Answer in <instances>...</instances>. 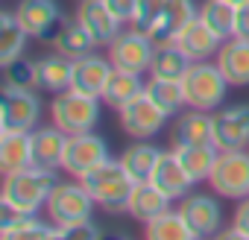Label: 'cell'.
<instances>
[{
	"mask_svg": "<svg viewBox=\"0 0 249 240\" xmlns=\"http://www.w3.org/2000/svg\"><path fill=\"white\" fill-rule=\"evenodd\" d=\"M56 185H59L56 170L36 167V164L3 173L0 208L6 214H38L41 208H47V199H50Z\"/></svg>",
	"mask_w": 249,
	"mask_h": 240,
	"instance_id": "1",
	"label": "cell"
},
{
	"mask_svg": "<svg viewBox=\"0 0 249 240\" xmlns=\"http://www.w3.org/2000/svg\"><path fill=\"white\" fill-rule=\"evenodd\" d=\"M79 182L88 188V193L94 196V202L100 208H106L108 214L126 211L132 188H135V179L126 173V167L120 164V158H106L91 173H85Z\"/></svg>",
	"mask_w": 249,
	"mask_h": 240,
	"instance_id": "2",
	"label": "cell"
},
{
	"mask_svg": "<svg viewBox=\"0 0 249 240\" xmlns=\"http://www.w3.org/2000/svg\"><path fill=\"white\" fill-rule=\"evenodd\" d=\"M50 120L68 135L91 132L100 120V97L82 94L76 88H68L62 94H53L50 103Z\"/></svg>",
	"mask_w": 249,
	"mask_h": 240,
	"instance_id": "3",
	"label": "cell"
},
{
	"mask_svg": "<svg viewBox=\"0 0 249 240\" xmlns=\"http://www.w3.org/2000/svg\"><path fill=\"white\" fill-rule=\"evenodd\" d=\"M182 85H185L188 105H191V108H202V111H214V108H220V103L226 100V91H229V79H226V73H223L220 65L211 62V59H205V62H194L191 70L185 73Z\"/></svg>",
	"mask_w": 249,
	"mask_h": 240,
	"instance_id": "4",
	"label": "cell"
},
{
	"mask_svg": "<svg viewBox=\"0 0 249 240\" xmlns=\"http://www.w3.org/2000/svg\"><path fill=\"white\" fill-rule=\"evenodd\" d=\"M41 120L36 88H3L0 97V132H33Z\"/></svg>",
	"mask_w": 249,
	"mask_h": 240,
	"instance_id": "5",
	"label": "cell"
},
{
	"mask_svg": "<svg viewBox=\"0 0 249 240\" xmlns=\"http://www.w3.org/2000/svg\"><path fill=\"white\" fill-rule=\"evenodd\" d=\"M208 185H211V190H217L226 199H246L249 196V153L246 150H220Z\"/></svg>",
	"mask_w": 249,
	"mask_h": 240,
	"instance_id": "6",
	"label": "cell"
},
{
	"mask_svg": "<svg viewBox=\"0 0 249 240\" xmlns=\"http://www.w3.org/2000/svg\"><path fill=\"white\" fill-rule=\"evenodd\" d=\"M94 196L88 193V188L76 179V182H59L47 199V217L56 225H71L79 220H88L94 214Z\"/></svg>",
	"mask_w": 249,
	"mask_h": 240,
	"instance_id": "7",
	"label": "cell"
},
{
	"mask_svg": "<svg viewBox=\"0 0 249 240\" xmlns=\"http://www.w3.org/2000/svg\"><path fill=\"white\" fill-rule=\"evenodd\" d=\"M117 114H120L123 132H126L129 138H135V141H150V138H156V135L164 129L167 117H170L164 108L156 105V100H153L147 91L138 94L132 103H126Z\"/></svg>",
	"mask_w": 249,
	"mask_h": 240,
	"instance_id": "8",
	"label": "cell"
},
{
	"mask_svg": "<svg viewBox=\"0 0 249 240\" xmlns=\"http://www.w3.org/2000/svg\"><path fill=\"white\" fill-rule=\"evenodd\" d=\"M106 50H108V59H111L114 68L150 73V65H153V56H156V41L147 33L132 27V30H123Z\"/></svg>",
	"mask_w": 249,
	"mask_h": 240,
	"instance_id": "9",
	"label": "cell"
},
{
	"mask_svg": "<svg viewBox=\"0 0 249 240\" xmlns=\"http://www.w3.org/2000/svg\"><path fill=\"white\" fill-rule=\"evenodd\" d=\"M108 155V144L91 132H79V135H68L65 144V158H62V170L71 173L73 179H82L85 173H91L97 164H103Z\"/></svg>",
	"mask_w": 249,
	"mask_h": 240,
	"instance_id": "10",
	"label": "cell"
},
{
	"mask_svg": "<svg viewBox=\"0 0 249 240\" xmlns=\"http://www.w3.org/2000/svg\"><path fill=\"white\" fill-rule=\"evenodd\" d=\"M15 18L30 33V38L38 41H53L65 24V15L56 0H21L15 6Z\"/></svg>",
	"mask_w": 249,
	"mask_h": 240,
	"instance_id": "11",
	"label": "cell"
},
{
	"mask_svg": "<svg viewBox=\"0 0 249 240\" xmlns=\"http://www.w3.org/2000/svg\"><path fill=\"white\" fill-rule=\"evenodd\" d=\"M214 144L217 150L249 147V103H234L214 111Z\"/></svg>",
	"mask_w": 249,
	"mask_h": 240,
	"instance_id": "12",
	"label": "cell"
},
{
	"mask_svg": "<svg viewBox=\"0 0 249 240\" xmlns=\"http://www.w3.org/2000/svg\"><path fill=\"white\" fill-rule=\"evenodd\" d=\"M76 21L88 30V35L94 38L97 47H108L120 33H123V24L108 6H106V0H79V6H76Z\"/></svg>",
	"mask_w": 249,
	"mask_h": 240,
	"instance_id": "13",
	"label": "cell"
},
{
	"mask_svg": "<svg viewBox=\"0 0 249 240\" xmlns=\"http://www.w3.org/2000/svg\"><path fill=\"white\" fill-rule=\"evenodd\" d=\"M179 211L188 220L194 237H214L223 225V208L208 193H188L179 199Z\"/></svg>",
	"mask_w": 249,
	"mask_h": 240,
	"instance_id": "14",
	"label": "cell"
},
{
	"mask_svg": "<svg viewBox=\"0 0 249 240\" xmlns=\"http://www.w3.org/2000/svg\"><path fill=\"white\" fill-rule=\"evenodd\" d=\"M173 147H194V144H214V114L202 108H185L173 117L170 126Z\"/></svg>",
	"mask_w": 249,
	"mask_h": 240,
	"instance_id": "15",
	"label": "cell"
},
{
	"mask_svg": "<svg viewBox=\"0 0 249 240\" xmlns=\"http://www.w3.org/2000/svg\"><path fill=\"white\" fill-rule=\"evenodd\" d=\"M111 70H114L111 59H108V56H100V53H88V56H82V59H73L71 88L103 100V91H106V85H108Z\"/></svg>",
	"mask_w": 249,
	"mask_h": 240,
	"instance_id": "16",
	"label": "cell"
},
{
	"mask_svg": "<svg viewBox=\"0 0 249 240\" xmlns=\"http://www.w3.org/2000/svg\"><path fill=\"white\" fill-rule=\"evenodd\" d=\"M150 182H153L161 193H167L170 199H182V196H188V193L194 190V185H196V182L191 179V173L182 167V161L176 158L173 147H170V150H161L159 164H156Z\"/></svg>",
	"mask_w": 249,
	"mask_h": 240,
	"instance_id": "17",
	"label": "cell"
},
{
	"mask_svg": "<svg viewBox=\"0 0 249 240\" xmlns=\"http://www.w3.org/2000/svg\"><path fill=\"white\" fill-rule=\"evenodd\" d=\"M199 15L194 0H167L164 3V12L159 15V21L153 24V30L147 33L156 44H167V41H176V35Z\"/></svg>",
	"mask_w": 249,
	"mask_h": 240,
	"instance_id": "18",
	"label": "cell"
},
{
	"mask_svg": "<svg viewBox=\"0 0 249 240\" xmlns=\"http://www.w3.org/2000/svg\"><path fill=\"white\" fill-rule=\"evenodd\" d=\"M30 144H33V164L36 167H47V170L62 167L68 132H62L56 123L53 126H36L30 132Z\"/></svg>",
	"mask_w": 249,
	"mask_h": 240,
	"instance_id": "19",
	"label": "cell"
},
{
	"mask_svg": "<svg viewBox=\"0 0 249 240\" xmlns=\"http://www.w3.org/2000/svg\"><path fill=\"white\" fill-rule=\"evenodd\" d=\"M176 44L191 56V62H205V59L217 56V50L223 47V38L196 15V18L176 35Z\"/></svg>",
	"mask_w": 249,
	"mask_h": 240,
	"instance_id": "20",
	"label": "cell"
},
{
	"mask_svg": "<svg viewBox=\"0 0 249 240\" xmlns=\"http://www.w3.org/2000/svg\"><path fill=\"white\" fill-rule=\"evenodd\" d=\"M170 196L161 193L153 182H135L132 188V196H129V205H126V214L138 223H150L156 217H161L164 211H170Z\"/></svg>",
	"mask_w": 249,
	"mask_h": 240,
	"instance_id": "21",
	"label": "cell"
},
{
	"mask_svg": "<svg viewBox=\"0 0 249 240\" xmlns=\"http://www.w3.org/2000/svg\"><path fill=\"white\" fill-rule=\"evenodd\" d=\"M214 62L226 73L229 85H249V38H226Z\"/></svg>",
	"mask_w": 249,
	"mask_h": 240,
	"instance_id": "22",
	"label": "cell"
},
{
	"mask_svg": "<svg viewBox=\"0 0 249 240\" xmlns=\"http://www.w3.org/2000/svg\"><path fill=\"white\" fill-rule=\"evenodd\" d=\"M38 70V91L47 94H62L71 88V76H73V59L62 56L59 50H53L50 56H41L36 62Z\"/></svg>",
	"mask_w": 249,
	"mask_h": 240,
	"instance_id": "23",
	"label": "cell"
},
{
	"mask_svg": "<svg viewBox=\"0 0 249 240\" xmlns=\"http://www.w3.org/2000/svg\"><path fill=\"white\" fill-rule=\"evenodd\" d=\"M147 91V82L141 79V73L135 70H123V68H114L111 76H108V85L103 91V103L111 105V108H123L126 103H132L138 94Z\"/></svg>",
	"mask_w": 249,
	"mask_h": 240,
	"instance_id": "24",
	"label": "cell"
},
{
	"mask_svg": "<svg viewBox=\"0 0 249 240\" xmlns=\"http://www.w3.org/2000/svg\"><path fill=\"white\" fill-rule=\"evenodd\" d=\"M191 56L176 44V41H167V44H156V56H153V65H150V76H161V79H185V73L191 70Z\"/></svg>",
	"mask_w": 249,
	"mask_h": 240,
	"instance_id": "25",
	"label": "cell"
},
{
	"mask_svg": "<svg viewBox=\"0 0 249 240\" xmlns=\"http://www.w3.org/2000/svg\"><path fill=\"white\" fill-rule=\"evenodd\" d=\"M176 158L182 161V167L191 173V179L199 185V182H208L211 179V170L217 164V144H194V147H173Z\"/></svg>",
	"mask_w": 249,
	"mask_h": 240,
	"instance_id": "26",
	"label": "cell"
},
{
	"mask_svg": "<svg viewBox=\"0 0 249 240\" xmlns=\"http://www.w3.org/2000/svg\"><path fill=\"white\" fill-rule=\"evenodd\" d=\"M0 237L15 240V237H59L56 223H44L38 214H6L0 223Z\"/></svg>",
	"mask_w": 249,
	"mask_h": 240,
	"instance_id": "27",
	"label": "cell"
},
{
	"mask_svg": "<svg viewBox=\"0 0 249 240\" xmlns=\"http://www.w3.org/2000/svg\"><path fill=\"white\" fill-rule=\"evenodd\" d=\"M33 164L30 132H0V170L12 173Z\"/></svg>",
	"mask_w": 249,
	"mask_h": 240,
	"instance_id": "28",
	"label": "cell"
},
{
	"mask_svg": "<svg viewBox=\"0 0 249 240\" xmlns=\"http://www.w3.org/2000/svg\"><path fill=\"white\" fill-rule=\"evenodd\" d=\"M53 44V50H59L62 56H68V59H82V56H88V53H94V38L88 35V30L73 18V21H65L62 24V30L56 33V38L50 41Z\"/></svg>",
	"mask_w": 249,
	"mask_h": 240,
	"instance_id": "29",
	"label": "cell"
},
{
	"mask_svg": "<svg viewBox=\"0 0 249 240\" xmlns=\"http://www.w3.org/2000/svg\"><path fill=\"white\" fill-rule=\"evenodd\" d=\"M159 155H161L159 147H153L150 141H138V144H132V147L123 150L120 164L126 167V173L135 182H150V176H153V170L159 164Z\"/></svg>",
	"mask_w": 249,
	"mask_h": 240,
	"instance_id": "30",
	"label": "cell"
},
{
	"mask_svg": "<svg viewBox=\"0 0 249 240\" xmlns=\"http://www.w3.org/2000/svg\"><path fill=\"white\" fill-rule=\"evenodd\" d=\"M147 94L156 100L159 108H164L170 117H176L179 111L188 108V97H185V85L182 79H161V76H150L147 79Z\"/></svg>",
	"mask_w": 249,
	"mask_h": 240,
	"instance_id": "31",
	"label": "cell"
},
{
	"mask_svg": "<svg viewBox=\"0 0 249 240\" xmlns=\"http://www.w3.org/2000/svg\"><path fill=\"white\" fill-rule=\"evenodd\" d=\"M27 38H30V33L21 27L15 12L0 15V65H9V62L21 59L27 50Z\"/></svg>",
	"mask_w": 249,
	"mask_h": 240,
	"instance_id": "32",
	"label": "cell"
},
{
	"mask_svg": "<svg viewBox=\"0 0 249 240\" xmlns=\"http://www.w3.org/2000/svg\"><path fill=\"white\" fill-rule=\"evenodd\" d=\"M144 234L150 237V240H191L194 237V231H191V225H188V220L182 217V211L176 208H170V211H164L161 217H156V220H150L147 225H144Z\"/></svg>",
	"mask_w": 249,
	"mask_h": 240,
	"instance_id": "33",
	"label": "cell"
},
{
	"mask_svg": "<svg viewBox=\"0 0 249 240\" xmlns=\"http://www.w3.org/2000/svg\"><path fill=\"white\" fill-rule=\"evenodd\" d=\"M199 18L226 41V38H234V21H237V6L234 3H226V0H208L199 9Z\"/></svg>",
	"mask_w": 249,
	"mask_h": 240,
	"instance_id": "34",
	"label": "cell"
},
{
	"mask_svg": "<svg viewBox=\"0 0 249 240\" xmlns=\"http://www.w3.org/2000/svg\"><path fill=\"white\" fill-rule=\"evenodd\" d=\"M3 88H36L38 91V70L36 62L30 59H15L9 65H3Z\"/></svg>",
	"mask_w": 249,
	"mask_h": 240,
	"instance_id": "35",
	"label": "cell"
},
{
	"mask_svg": "<svg viewBox=\"0 0 249 240\" xmlns=\"http://www.w3.org/2000/svg\"><path fill=\"white\" fill-rule=\"evenodd\" d=\"M164 3H167V0H138V12H135L129 27H135L141 33H150L153 24L159 21V15L164 12Z\"/></svg>",
	"mask_w": 249,
	"mask_h": 240,
	"instance_id": "36",
	"label": "cell"
},
{
	"mask_svg": "<svg viewBox=\"0 0 249 240\" xmlns=\"http://www.w3.org/2000/svg\"><path fill=\"white\" fill-rule=\"evenodd\" d=\"M226 237L249 240V196L237 199V211H234V220H231V228L226 231Z\"/></svg>",
	"mask_w": 249,
	"mask_h": 240,
	"instance_id": "37",
	"label": "cell"
},
{
	"mask_svg": "<svg viewBox=\"0 0 249 240\" xmlns=\"http://www.w3.org/2000/svg\"><path fill=\"white\" fill-rule=\"evenodd\" d=\"M56 228H59V237H100V225L91 217L71 225H56Z\"/></svg>",
	"mask_w": 249,
	"mask_h": 240,
	"instance_id": "38",
	"label": "cell"
},
{
	"mask_svg": "<svg viewBox=\"0 0 249 240\" xmlns=\"http://www.w3.org/2000/svg\"><path fill=\"white\" fill-rule=\"evenodd\" d=\"M106 6L123 21V24H132L135 12H138V0H106Z\"/></svg>",
	"mask_w": 249,
	"mask_h": 240,
	"instance_id": "39",
	"label": "cell"
},
{
	"mask_svg": "<svg viewBox=\"0 0 249 240\" xmlns=\"http://www.w3.org/2000/svg\"><path fill=\"white\" fill-rule=\"evenodd\" d=\"M234 35H237V38H249V3H240V6H237Z\"/></svg>",
	"mask_w": 249,
	"mask_h": 240,
	"instance_id": "40",
	"label": "cell"
},
{
	"mask_svg": "<svg viewBox=\"0 0 249 240\" xmlns=\"http://www.w3.org/2000/svg\"><path fill=\"white\" fill-rule=\"evenodd\" d=\"M226 3H234V6H240V3H249V0H226Z\"/></svg>",
	"mask_w": 249,
	"mask_h": 240,
	"instance_id": "41",
	"label": "cell"
}]
</instances>
